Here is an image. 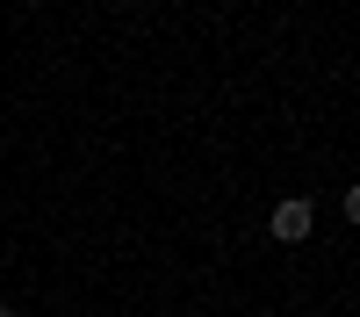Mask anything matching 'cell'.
I'll list each match as a JSON object with an SVG mask.
<instances>
[{
    "label": "cell",
    "mask_w": 360,
    "mask_h": 317,
    "mask_svg": "<svg viewBox=\"0 0 360 317\" xmlns=\"http://www.w3.org/2000/svg\"><path fill=\"white\" fill-rule=\"evenodd\" d=\"M310 224H317V209H310L303 195H288L281 209H274V238H281V245H295V238H310Z\"/></svg>",
    "instance_id": "obj_1"
},
{
    "label": "cell",
    "mask_w": 360,
    "mask_h": 317,
    "mask_svg": "<svg viewBox=\"0 0 360 317\" xmlns=\"http://www.w3.org/2000/svg\"><path fill=\"white\" fill-rule=\"evenodd\" d=\"M0 317H22V310H15V303H0Z\"/></svg>",
    "instance_id": "obj_2"
}]
</instances>
